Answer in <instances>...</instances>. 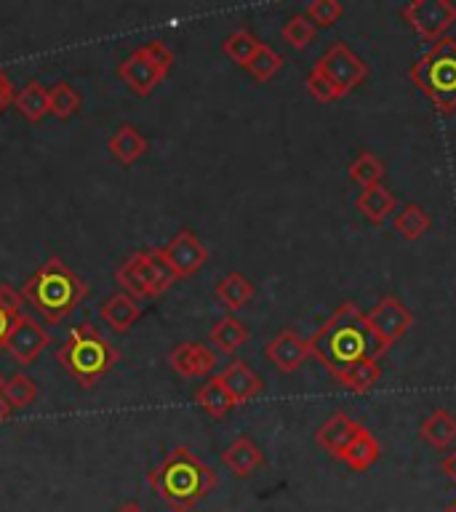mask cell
<instances>
[{
  "label": "cell",
  "instance_id": "6da1fadb",
  "mask_svg": "<svg viewBox=\"0 0 456 512\" xmlns=\"http://www.w3.org/2000/svg\"><path fill=\"white\" fill-rule=\"evenodd\" d=\"M307 342H310L312 358H318L323 368L334 376L355 363L376 360L387 350L382 339L368 326L366 312L352 302H344Z\"/></svg>",
  "mask_w": 456,
  "mask_h": 512
},
{
  "label": "cell",
  "instance_id": "7a4b0ae2",
  "mask_svg": "<svg viewBox=\"0 0 456 512\" xmlns=\"http://www.w3.org/2000/svg\"><path fill=\"white\" fill-rule=\"evenodd\" d=\"M147 483L174 512H190L216 488V472L187 446H176L171 454L147 472Z\"/></svg>",
  "mask_w": 456,
  "mask_h": 512
},
{
  "label": "cell",
  "instance_id": "3957f363",
  "mask_svg": "<svg viewBox=\"0 0 456 512\" xmlns=\"http://www.w3.org/2000/svg\"><path fill=\"white\" fill-rule=\"evenodd\" d=\"M88 291L91 288L78 272L67 267L59 256H51L27 278L22 286V299L35 307L48 326H59L86 299Z\"/></svg>",
  "mask_w": 456,
  "mask_h": 512
},
{
  "label": "cell",
  "instance_id": "277c9868",
  "mask_svg": "<svg viewBox=\"0 0 456 512\" xmlns=\"http://www.w3.org/2000/svg\"><path fill=\"white\" fill-rule=\"evenodd\" d=\"M120 360V352L112 347L104 334L91 323H80L67 334L59 350H56V363L83 387L91 390L96 382L112 371V366Z\"/></svg>",
  "mask_w": 456,
  "mask_h": 512
},
{
  "label": "cell",
  "instance_id": "5b68a950",
  "mask_svg": "<svg viewBox=\"0 0 456 512\" xmlns=\"http://www.w3.org/2000/svg\"><path fill=\"white\" fill-rule=\"evenodd\" d=\"M414 86L430 99L438 110H456V40L440 38L411 67Z\"/></svg>",
  "mask_w": 456,
  "mask_h": 512
},
{
  "label": "cell",
  "instance_id": "8992f818",
  "mask_svg": "<svg viewBox=\"0 0 456 512\" xmlns=\"http://www.w3.org/2000/svg\"><path fill=\"white\" fill-rule=\"evenodd\" d=\"M174 280L176 275L163 256V246L134 251L115 267V283L123 288V294L134 296L136 302L158 299L160 294H166Z\"/></svg>",
  "mask_w": 456,
  "mask_h": 512
},
{
  "label": "cell",
  "instance_id": "52a82bcc",
  "mask_svg": "<svg viewBox=\"0 0 456 512\" xmlns=\"http://www.w3.org/2000/svg\"><path fill=\"white\" fill-rule=\"evenodd\" d=\"M171 67H174V51L160 40H150L118 64V78L136 96H150L168 78Z\"/></svg>",
  "mask_w": 456,
  "mask_h": 512
},
{
  "label": "cell",
  "instance_id": "ba28073f",
  "mask_svg": "<svg viewBox=\"0 0 456 512\" xmlns=\"http://www.w3.org/2000/svg\"><path fill=\"white\" fill-rule=\"evenodd\" d=\"M312 70H318L339 91V96L350 94L352 88L360 86L368 75L366 62L350 46H344V43H336V46L328 48Z\"/></svg>",
  "mask_w": 456,
  "mask_h": 512
},
{
  "label": "cell",
  "instance_id": "9c48e42d",
  "mask_svg": "<svg viewBox=\"0 0 456 512\" xmlns=\"http://www.w3.org/2000/svg\"><path fill=\"white\" fill-rule=\"evenodd\" d=\"M400 14L419 38L432 43L446 38V32L456 22V6L451 0H411Z\"/></svg>",
  "mask_w": 456,
  "mask_h": 512
},
{
  "label": "cell",
  "instance_id": "30bf717a",
  "mask_svg": "<svg viewBox=\"0 0 456 512\" xmlns=\"http://www.w3.org/2000/svg\"><path fill=\"white\" fill-rule=\"evenodd\" d=\"M51 334H48L43 323L32 318V315H16L11 334L6 339V352L19 363V366H32L38 355L48 347Z\"/></svg>",
  "mask_w": 456,
  "mask_h": 512
},
{
  "label": "cell",
  "instance_id": "8fae6325",
  "mask_svg": "<svg viewBox=\"0 0 456 512\" xmlns=\"http://www.w3.org/2000/svg\"><path fill=\"white\" fill-rule=\"evenodd\" d=\"M163 256H166L168 267L174 270L176 280H184L192 278L206 264L208 248L200 243V238L192 230H179L171 238V243L163 246Z\"/></svg>",
  "mask_w": 456,
  "mask_h": 512
},
{
  "label": "cell",
  "instance_id": "7c38bea8",
  "mask_svg": "<svg viewBox=\"0 0 456 512\" xmlns=\"http://www.w3.org/2000/svg\"><path fill=\"white\" fill-rule=\"evenodd\" d=\"M368 326L379 339H382L384 347H390L398 339H403L411 323H414V315L406 310V304L395 299V296H384L382 302L376 304L374 310L366 315Z\"/></svg>",
  "mask_w": 456,
  "mask_h": 512
},
{
  "label": "cell",
  "instance_id": "4fadbf2b",
  "mask_svg": "<svg viewBox=\"0 0 456 512\" xmlns=\"http://www.w3.org/2000/svg\"><path fill=\"white\" fill-rule=\"evenodd\" d=\"M264 355H267V360H270L272 366L278 368V371H283V374H294L296 368H302L304 363L312 358L310 342H307L299 331H294V328L280 331L272 342H267Z\"/></svg>",
  "mask_w": 456,
  "mask_h": 512
},
{
  "label": "cell",
  "instance_id": "5bb4252c",
  "mask_svg": "<svg viewBox=\"0 0 456 512\" xmlns=\"http://www.w3.org/2000/svg\"><path fill=\"white\" fill-rule=\"evenodd\" d=\"M168 363H171V368L182 379H198V376L211 374L219 360H216V352L211 347H206V344L182 342L171 350Z\"/></svg>",
  "mask_w": 456,
  "mask_h": 512
},
{
  "label": "cell",
  "instance_id": "9a60e30c",
  "mask_svg": "<svg viewBox=\"0 0 456 512\" xmlns=\"http://www.w3.org/2000/svg\"><path fill=\"white\" fill-rule=\"evenodd\" d=\"M360 430H363V427H360L355 419H350V416L342 414V411H336V414L328 416L326 422H323V427L315 432V440H318V446L323 448L326 454L339 459L344 448L358 438Z\"/></svg>",
  "mask_w": 456,
  "mask_h": 512
},
{
  "label": "cell",
  "instance_id": "2e32d148",
  "mask_svg": "<svg viewBox=\"0 0 456 512\" xmlns=\"http://www.w3.org/2000/svg\"><path fill=\"white\" fill-rule=\"evenodd\" d=\"M216 376L222 379L224 390L230 392V398L235 400V406H243L248 400H254L264 387L262 379L248 368L246 360H232L230 366Z\"/></svg>",
  "mask_w": 456,
  "mask_h": 512
},
{
  "label": "cell",
  "instance_id": "e0dca14e",
  "mask_svg": "<svg viewBox=\"0 0 456 512\" xmlns=\"http://www.w3.org/2000/svg\"><path fill=\"white\" fill-rule=\"evenodd\" d=\"M222 464L235 478H248V475H254L262 467L264 454L262 448L256 446L248 435H240L222 451Z\"/></svg>",
  "mask_w": 456,
  "mask_h": 512
},
{
  "label": "cell",
  "instance_id": "ac0fdd59",
  "mask_svg": "<svg viewBox=\"0 0 456 512\" xmlns=\"http://www.w3.org/2000/svg\"><path fill=\"white\" fill-rule=\"evenodd\" d=\"M99 315H102V320H107V326H110L115 334H128L136 320L142 318V307H139V302H136L134 296L118 291V294H112L110 299L99 307Z\"/></svg>",
  "mask_w": 456,
  "mask_h": 512
},
{
  "label": "cell",
  "instance_id": "d6986e66",
  "mask_svg": "<svg viewBox=\"0 0 456 512\" xmlns=\"http://www.w3.org/2000/svg\"><path fill=\"white\" fill-rule=\"evenodd\" d=\"M214 296L219 299V304H222L224 310L238 312L254 299V283H251L243 272H230V275H224V278L216 283Z\"/></svg>",
  "mask_w": 456,
  "mask_h": 512
},
{
  "label": "cell",
  "instance_id": "ffe728a7",
  "mask_svg": "<svg viewBox=\"0 0 456 512\" xmlns=\"http://www.w3.org/2000/svg\"><path fill=\"white\" fill-rule=\"evenodd\" d=\"M107 147H110V152L115 155V160L118 163H123V166H134L136 160L142 158L144 152H147V139H144L139 131H136V126H131V123H123V126L115 131V134L110 136V142H107Z\"/></svg>",
  "mask_w": 456,
  "mask_h": 512
},
{
  "label": "cell",
  "instance_id": "44dd1931",
  "mask_svg": "<svg viewBox=\"0 0 456 512\" xmlns=\"http://www.w3.org/2000/svg\"><path fill=\"white\" fill-rule=\"evenodd\" d=\"M355 206H358V211L366 216L368 222L382 224L384 219L395 211L398 198H395L387 187H382V184H374V187H366V190L360 192L358 200H355Z\"/></svg>",
  "mask_w": 456,
  "mask_h": 512
},
{
  "label": "cell",
  "instance_id": "7402d4cb",
  "mask_svg": "<svg viewBox=\"0 0 456 512\" xmlns=\"http://www.w3.org/2000/svg\"><path fill=\"white\" fill-rule=\"evenodd\" d=\"M208 339L214 342L216 350L224 352V355H232V352H238L248 342V328L235 315H224V318H219L211 326Z\"/></svg>",
  "mask_w": 456,
  "mask_h": 512
},
{
  "label": "cell",
  "instance_id": "603a6c76",
  "mask_svg": "<svg viewBox=\"0 0 456 512\" xmlns=\"http://www.w3.org/2000/svg\"><path fill=\"white\" fill-rule=\"evenodd\" d=\"M379 451H382V446H379V440L371 435V432L363 427V430L358 432V438L352 440L350 446L344 448L342 456H339V462H344L350 470H358V472H366L371 464L379 459Z\"/></svg>",
  "mask_w": 456,
  "mask_h": 512
},
{
  "label": "cell",
  "instance_id": "cb8c5ba5",
  "mask_svg": "<svg viewBox=\"0 0 456 512\" xmlns=\"http://www.w3.org/2000/svg\"><path fill=\"white\" fill-rule=\"evenodd\" d=\"M195 403H198L208 416L214 419H224L235 408V400L230 398V392L224 390V384L219 376H211L203 387H198L195 392Z\"/></svg>",
  "mask_w": 456,
  "mask_h": 512
},
{
  "label": "cell",
  "instance_id": "d4e9b609",
  "mask_svg": "<svg viewBox=\"0 0 456 512\" xmlns=\"http://www.w3.org/2000/svg\"><path fill=\"white\" fill-rule=\"evenodd\" d=\"M419 432L432 448H448L456 440V419L448 414L446 408H438L424 419Z\"/></svg>",
  "mask_w": 456,
  "mask_h": 512
},
{
  "label": "cell",
  "instance_id": "484cf974",
  "mask_svg": "<svg viewBox=\"0 0 456 512\" xmlns=\"http://www.w3.org/2000/svg\"><path fill=\"white\" fill-rule=\"evenodd\" d=\"M14 107L19 110V115H22L24 120L40 123V120L48 115V88H43V83H38V80H30V83L16 94Z\"/></svg>",
  "mask_w": 456,
  "mask_h": 512
},
{
  "label": "cell",
  "instance_id": "4316f807",
  "mask_svg": "<svg viewBox=\"0 0 456 512\" xmlns=\"http://www.w3.org/2000/svg\"><path fill=\"white\" fill-rule=\"evenodd\" d=\"M0 395H3V400L11 406V411H19V408H27L35 403V398H38V384H35L32 376L19 371V374L8 376Z\"/></svg>",
  "mask_w": 456,
  "mask_h": 512
},
{
  "label": "cell",
  "instance_id": "83f0119b",
  "mask_svg": "<svg viewBox=\"0 0 456 512\" xmlns=\"http://www.w3.org/2000/svg\"><path fill=\"white\" fill-rule=\"evenodd\" d=\"M379 376H382L379 363H376V360H363V363H355V366H350L347 371H342L336 379H339L347 390L358 392L360 395V392L374 390V384L379 382Z\"/></svg>",
  "mask_w": 456,
  "mask_h": 512
},
{
  "label": "cell",
  "instance_id": "f1b7e54d",
  "mask_svg": "<svg viewBox=\"0 0 456 512\" xmlns=\"http://www.w3.org/2000/svg\"><path fill=\"white\" fill-rule=\"evenodd\" d=\"M259 46H262V43L254 38V32H251V30H235L230 38L222 43V51H224V56H227V59H232V62L240 64V67H246V64L251 62V56L256 54V48H259Z\"/></svg>",
  "mask_w": 456,
  "mask_h": 512
},
{
  "label": "cell",
  "instance_id": "f546056e",
  "mask_svg": "<svg viewBox=\"0 0 456 512\" xmlns=\"http://www.w3.org/2000/svg\"><path fill=\"white\" fill-rule=\"evenodd\" d=\"M80 110V94L70 83H56L54 88H48V112L56 115L59 120L72 118Z\"/></svg>",
  "mask_w": 456,
  "mask_h": 512
},
{
  "label": "cell",
  "instance_id": "4dcf8cb0",
  "mask_svg": "<svg viewBox=\"0 0 456 512\" xmlns=\"http://www.w3.org/2000/svg\"><path fill=\"white\" fill-rule=\"evenodd\" d=\"M382 176H384V163L376 158V155H371V152H360L358 158L352 160L350 179L352 182H358L363 190L382 182Z\"/></svg>",
  "mask_w": 456,
  "mask_h": 512
},
{
  "label": "cell",
  "instance_id": "1f68e13d",
  "mask_svg": "<svg viewBox=\"0 0 456 512\" xmlns=\"http://www.w3.org/2000/svg\"><path fill=\"white\" fill-rule=\"evenodd\" d=\"M395 230H398L406 240L422 238L424 232L430 230V216H427V211H424L422 206H414V203H411V206H406L398 216H395Z\"/></svg>",
  "mask_w": 456,
  "mask_h": 512
},
{
  "label": "cell",
  "instance_id": "d6a6232c",
  "mask_svg": "<svg viewBox=\"0 0 456 512\" xmlns=\"http://www.w3.org/2000/svg\"><path fill=\"white\" fill-rule=\"evenodd\" d=\"M280 67H283V56H280L278 51H272L270 46H264V43L256 48V54L251 56V62L246 64V70L251 72V78H254L256 83H267Z\"/></svg>",
  "mask_w": 456,
  "mask_h": 512
},
{
  "label": "cell",
  "instance_id": "836d02e7",
  "mask_svg": "<svg viewBox=\"0 0 456 512\" xmlns=\"http://www.w3.org/2000/svg\"><path fill=\"white\" fill-rule=\"evenodd\" d=\"M280 35H283V40H286L291 48H307L312 40H315V24H312L304 14H296L283 24Z\"/></svg>",
  "mask_w": 456,
  "mask_h": 512
},
{
  "label": "cell",
  "instance_id": "e575fe53",
  "mask_svg": "<svg viewBox=\"0 0 456 512\" xmlns=\"http://www.w3.org/2000/svg\"><path fill=\"white\" fill-rule=\"evenodd\" d=\"M342 3L339 0H315V3H310V8H307V19H310L315 27H331V24L339 22V16H342Z\"/></svg>",
  "mask_w": 456,
  "mask_h": 512
},
{
  "label": "cell",
  "instance_id": "d590c367",
  "mask_svg": "<svg viewBox=\"0 0 456 512\" xmlns=\"http://www.w3.org/2000/svg\"><path fill=\"white\" fill-rule=\"evenodd\" d=\"M304 86H307V91H310L312 99H318V102H323V104L342 99V96H339V91H336V88L331 86V83H328V80L323 78L318 70H312L310 75H307V83H304Z\"/></svg>",
  "mask_w": 456,
  "mask_h": 512
},
{
  "label": "cell",
  "instance_id": "8d00e7d4",
  "mask_svg": "<svg viewBox=\"0 0 456 512\" xmlns=\"http://www.w3.org/2000/svg\"><path fill=\"white\" fill-rule=\"evenodd\" d=\"M22 291H16L14 286L8 283H0V310L11 312V315H19L22 312Z\"/></svg>",
  "mask_w": 456,
  "mask_h": 512
},
{
  "label": "cell",
  "instance_id": "74e56055",
  "mask_svg": "<svg viewBox=\"0 0 456 512\" xmlns=\"http://www.w3.org/2000/svg\"><path fill=\"white\" fill-rule=\"evenodd\" d=\"M16 94H14V86H11V80L0 72V112L6 110L8 104H14Z\"/></svg>",
  "mask_w": 456,
  "mask_h": 512
},
{
  "label": "cell",
  "instance_id": "f35d334b",
  "mask_svg": "<svg viewBox=\"0 0 456 512\" xmlns=\"http://www.w3.org/2000/svg\"><path fill=\"white\" fill-rule=\"evenodd\" d=\"M22 315V312H19ZM16 315H11V312L0 310V350H6V339L8 334H11V326H14Z\"/></svg>",
  "mask_w": 456,
  "mask_h": 512
},
{
  "label": "cell",
  "instance_id": "ab89813d",
  "mask_svg": "<svg viewBox=\"0 0 456 512\" xmlns=\"http://www.w3.org/2000/svg\"><path fill=\"white\" fill-rule=\"evenodd\" d=\"M443 472H446L448 478L456 483V451L451 456H446V462H443Z\"/></svg>",
  "mask_w": 456,
  "mask_h": 512
},
{
  "label": "cell",
  "instance_id": "60d3db41",
  "mask_svg": "<svg viewBox=\"0 0 456 512\" xmlns=\"http://www.w3.org/2000/svg\"><path fill=\"white\" fill-rule=\"evenodd\" d=\"M115 512H147V510H144L139 502H126V504H120Z\"/></svg>",
  "mask_w": 456,
  "mask_h": 512
},
{
  "label": "cell",
  "instance_id": "b9f144b4",
  "mask_svg": "<svg viewBox=\"0 0 456 512\" xmlns=\"http://www.w3.org/2000/svg\"><path fill=\"white\" fill-rule=\"evenodd\" d=\"M8 416H11V406H8L6 400H3V395H0V424H6Z\"/></svg>",
  "mask_w": 456,
  "mask_h": 512
},
{
  "label": "cell",
  "instance_id": "7bdbcfd3",
  "mask_svg": "<svg viewBox=\"0 0 456 512\" xmlns=\"http://www.w3.org/2000/svg\"><path fill=\"white\" fill-rule=\"evenodd\" d=\"M443 512H456V499H454V502H448V507Z\"/></svg>",
  "mask_w": 456,
  "mask_h": 512
},
{
  "label": "cell",
  "instance_id": "ee69618b",
  "mask_svg": "<svg viewBox=\"0 0 456 512\" xmlns=\"http://www.w3.org/2000/svg\"><path fill=\"white\" fill-rule=\"evenodd\" d=\"M3 384H6V376L0 374V390H3Z\"/></svg>",
  "mask_w": 456,
  "mask_h": 512
}]
</instances>
